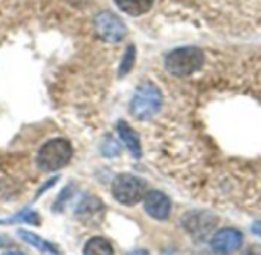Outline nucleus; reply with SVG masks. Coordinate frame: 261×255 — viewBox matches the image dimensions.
Masks as SVG:
<instances>
[{"label":"nucleus","mask_w":261,"mask_h":255,"mask_svg":"<svg viewBox=\"0 0 261 255\" xmlns=\"http://www.w3.org/2000/svg\"><path fill=\"white\" fill-rule=\"evenodd\" d=\"M243 243V236L237 230H222L214 234L211 240L213 251L219 255H231L240 249Z\"/></svg>","instance_id":"423d86ee"},{"label":"nucleus","mask_w":261,"mask_h":255,"mask_svg":"<svg viewBox=\"0 0 261 255\" xmlns=\"http://www.w3.org/2000/svg\"><path fill=\"white\" fill-rule=\"evenodd\" d=\"M73 156L70 142L64 138H54L47 141L37 153V165L43 171H58L66 167Z\"/></svg>","instance_id":"f257e3e1"},{"label":"nucleus","mask_w":261,"mask_h":255,"mask_svg":"<svg viewBox=\"0 0 261 255\" xmlns=\"http://www.w3.org/2000/svg\"><path fill=\"white\" fill-rule=\"evenodd\" d=\"M127 255H148V252H147V251H144V249H136V251L128 252Z\"/></svg>","instance_id":"f3484780"},{"label":"nucleus","mask_w":261,"mask_h":255,"mask_svg":"<svg viewBox=\"0 0 261 255\" xmlns=\"http://www.w3.org/2000/svg\"><path fill=\"white\" fill-rule=\"evenodd\" d=\"M12 223H29V225H40V216L32 210H23L12 217L2 219L0 225H12Z\"/></svg>","instance_id":"f8f14e48"},{"label":"nucleus","mask_w":261,"mask_h":255,"mask_svg":"<svg viewBox=\"0 0 261 255\" xmlns=\"http://www.w3.org/2000/svg\"><path fill=\"white\" fill-rule=\"evenodd\" d=\"M95 29L98 37L107 43H119L127 35L125 23L112 11H102L95 17Z\"/></svg>","instance_id":"39448f33"},{"label":"nucleus","mask_w":261,"mask_h":255,"mask_svg":"<svg viewBox=\"0 0 261 255\" xmlns=\"http://www.w3.org/2000/svg\"><path fill=\"white\" fill-rule=\"evenodd\" d=\"M83 255H115L112 243L104 237H92L84 245Z\"/></svg>","instance_id":"9b49d317"},{"label":"nucleus","mask_w":261,"mask_h":255,"mask_svg":"<svg viewBox=\"0 0 261 255\" xmlns=\"http://www.w3.org/2000/svg\"><path fill=\"white\" fill-rule=\"evenodd\" d=\"M113 197L122 205H136L147 194V184L138 176L133 174H119L112 184Z\"/></svg>","instance_id":"20e7f679"},{"label":"nucleus","mask_w":261,"mask_h":255,"mask_svg":"<svg viewBox=\"0 0 261 255\" xmlns=\"http://www.w3.org/2000/svg\"><path fill=\"white\" fill-rule=\"evenodd\" d=\"M252 231H254V234H257V236L261 237V222H257V223L252 225Z\"/></svg>","instance_id":"dca6fc26"},{"label":"nucleus","mask_w":261,"mask_h":255,"mask_svg":"<svg viewBox=\"0 0 261 255\" xmlns=\"http://www.w3.org/2000/svg\"><path fill=\"white\" fill-rule=\"evenodd\" d=\"M3 255H24L23 252H18V251H9V252H5Z\"/></svg>","instance_id":"a211bd4d"},{"label":"nucleus","mask_w":261,"mask_h":255,"mask_svg":"<svg viewBox=\"0 0 261 255\" xmlns=\"http://www.w3.org/2000/svg\"><path fill=\"white\" fill-rule=\"evenodd\" d=\"M144 208L147 214L156 220H165L171 211L170 199L161 191H148L144 197Z\"/></svg>","instance_id":"0eeeda50"},{"label":"nucleus","mask_w":261,"mask_h":255,"mask_svg":"<svg viewBox=\"0 0 261 255\" xmlns=\"http://www.w3.org/2000/svg\"><path fill=\"white\" fill-rule=\"evenodd\" d=\"M116 130H118V135H119L121 141H122L124 145L128 148V151H130L135 158H141L142 150H141V142H139L138 133H136L125 121H119Z\"/></svg>","instance_id":"6e6552de"},{"label":"nucleus","mask_w":261,"mask_h":255,"mask_svg":"<svg viewBox=\"0 0 261 255\" xmlns=\"http://www.w3.org/2000/svg\"><path fill=\"white\" fill-rule=\"evenodd\" d=\"M17 234H18V237L23 240V242H26V243H29L31 246H34V248H37L41 254L44 255H60L58 252V249L52 245V243H49L47 240H44V239H41L40 236H37V234H34V233H31V231H24V230H18L17 231Z\"/></svg>","instance_id":"1a4fd4ad"},{"label":"nucleus","mask_w":261,"mask_h":255,"mask_svg":"<svg viewBox=\"0 0 261 255\" xmlns=\"http://www.w3.org/2000/svg\"><path fill=\"white\" fill-rule=\"evenodd\" d=\"M102 208L101 202L93 197V196H89L86 199L81 200V203L78 205L76 208V214H83V216H89V214H95L96 211H99Z\"/></svg>","instance_id":"4468645a"},{"label":"nucleus","mask_w":261,"mask_h":255,"mask_svg":"<svg viewBox=\"0 0 261 255\" xmlns=\"http://www.w3.org/2000/svg\"><path fill=\"white\" fill-rule=\"evenodd\" d=\"M162 106V93L161 90L150 81L142 83L136 93L133 95V99L130 103V112L133 118L139 121H147L153 118Z\"/></svg>","instance_id":"7ed1b4c3"},{"label":"nucleus","mask_w":261,"mask_h":255,"mask_svg":"<svg viewBox=\"0 0 261 255\" xmlns=\"http://www.w3.org/2000/svg\"><path fill=\"white\" fill-rule=\"evenodd\" d=\"M113 2L122 12L132 17H139L151 9L154 0H113Z\"/></svg>","instance_id":"9d476101"},{"label":"nucleus","mask_w":261,"mask_h":255,"mask_svg":"<svg viewBox=\"0 0 261 255\" xmlns=\"http://www.w3.org/2000/svg\"><path fill=\"white\" fill-rule=\"evenodd\" d=\"M135 61H136V47H135V44H130V46H127V49H125V52H124V55L121 58L118 75L125 76L127 73H130L132 69L135 67Z\"/></svg>","instance_id":"ddd939ff"},{"label":"nucleus","mask_w":261,"mask_h":255,"mask_svg":"<svg viewBox=\"0 0 261 255\" xmlns=\"http://www.w3.org/2000/svg\"><path fill=\"white\" fill-rule=\"evenodd\" d=\"M203 60V52L199 47H179L165 57V69L174 76H188L202 67Z\"/></svg>","instance_id":"f03ea898"},{"label":"nucleus","mask_w":261,"mask_h":255,"mask_svg":"<svg viewBox=\"0 0 261 255\" xmlns=\"http://www.w3.org/2000/svg\"><path fill=\"white\" fill-rule=\"evenodd\" d=\"M101 153L107 158H115L121 153V145L116 142V139H113L112 136H107L101 142Z\"/></svg>","instance_id":"2eb2a0df"}]
</instances>
